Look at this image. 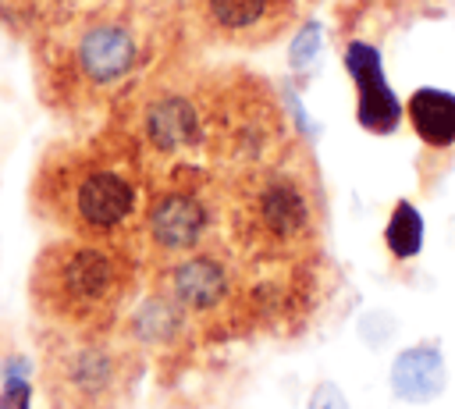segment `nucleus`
I'll list each match as a JSON object with an SVG mask.
<instances>
[{
	"instance_id": "10",
	"label": "nucleus",
	"mask_w": 455,
	"mask_h": 409,
	"mask_svg": "<svg viewBox=\"0 0 455 409\" xmlns=\"http://www.w3.org/2000/svg\"><path fill=\"white\" fill-rule=\"evenodd\" d=\"M391 388L402 402H430L444 388V359L434 341H419L391 363Z\"/></svg>"
},
{
	"instance_id": "12",
	"label": "nucleus",
	"mask_w": 455,
	"mask_h": 409,
	"mask_svg": "<svg viewBox=\"0 0 455 409\" xmlns=\"http://www.w3.org/2000/svg\"><path fill=\"white\" fill-rule=\"evenodd\" d=\"M384 242H387L391 256H398V260H409V256L419 253V242H423V221H419V213H416L412 203H405V199L395 203L391 221H387V231H384Z\"/></svg>"
},
{
	"instance_id": "13",
	"label": "nucleus",
	"mask_w": 455,
	"mask_h": 409,
	"mask_svg": "<svg viewBox=\"0 0 455 409\" xmlns=\"http://www.w3.org/2000/svg\"><path fill=\"white\" fill-rule=\"evenodd\" d=\"M57 7H64V0H0V18L11 28H25L32 36Z\"/></svg>"
},
{
	"instance_id": "9",
	"label": "nucleus",
	"mask_w": 455,
	"mask_h": 409,
	"mask_svg": "<svg viewBox=\"0 0 455 409\" xmlns=\"http://www.w3.org/2000/svg\"><path fill=\"white\" fill-rule=\"evenodd\" d=\"M345 68H348V75L359 89V107H355L359 124L366 132H377V135L395 132V124L402 117V107H398L391 85L384 82V68H380L377 50L366 46V43H352L345 50Z\"/></svg>"
},
{
	"instance_id": "4",
	"label": "nucleus",
	"mask_w": 455,
	"mask_h": 409,
	"mask_svg": "<svg viewBox=\"0 0 455 409\" xmlns=\"http://www.w3.org/2000/svg\"><path fill=\"white\" fill-rule=\"evenodd\" d=\"M146 167L132 142L100 124L85 135L50 142L28 178V210L60 235L103 238L135 249L146 210Z\"/></svg>"
},
{
	"instance_id": "11",
	"label": "nucleus",
	"mask_w": 455,
	"mask_h": 409,
	"mask_svg": "<svg viewBox=\"0 0 455 409\" xmlns=\"http://www.w3.org/2000/svg\"><path fill=\"white\" fill-rule=\"evenodd\" d=\"M409 121L416 128V135L434 146L444 149L455 142V92L444 89H416L409 100Z\"/></svg>"
},
{
	"instance_id": "17",
	"label": "nucleus",
	"mask_w": 455,
	"mask_h": 409,
	"mask_svg": "<svg viewBox=\"0 0 455 409\" xmlns=\"http://www.w3.org/2000/svg\"><path fill=\"white\" fill-rule=\"evenodd\" d=\"M156 4H167V7H178V11H181V4H185V0H156Z\"/></svg>"
},
{
	"instance_id": "6",
	"label": "nucleus",
	"mask_w": 455,
	"mask_h": 409,
	"mask_svg": "<svg viewBox=\"0 0 455 409\" xmlns=\"http://www.w3.org/2000/svg\"><path fill=\"white\" fill-rule=\"evenodd\" d=\"M146 373V345L132 327L39 334V384L50 409H128Z\"/></svg>"
},
{
	"instance_id": "15",
	"label": "nucleus",
	"mask_w": 455,
	"mask_h": 409,
	"mask_svg": "<svg viewBox=\"0 0 455 409\" xmlns=\"http://www.w3.org/2000/svg\"><path fill=\"white\" fill-rule=\"evenodd\" d=\"M0 409H28V388H25V381H7V391L0 398Z\"/></svg>"
},
{
	"instance_id": "1",
	"label": "nucleus",
	"mask_w": 455,
	"mask_h": 409,
	"mask_svg": "<svg viewBox=\"0 0 455 409\" xmlns=\"http://www.w3.org/2000/svg\"><path fill=\"white\" fill-rule=\"evenodd\" d=\"M107 124L132 142L146 178L174 167L224 178L291 139L277 89L263 75L199 60L188 39L121 92Z\"/></svg>"
},
{
	"instance_id": "18",
	"label": "nucleus",
	"mask_w": 455,
	"mask_h": 409,
	"mask_svg": "<svg viewBox=\"0 0 455 409\" xmlns=\"http://www.w3.org/2000/svg\"><path fill=\"white\" fill-rule=\"evenodd\" d=\"M64 4H71V0H64Z\"/></svg>"
},
{
	"instance_id": "14",
	"label": "nucleus",
	"mask_w": 455,
	"mask_h": 409,
	"mask_svg": "<svg viewBox=\"0 0 455 409\" xmlns=\"http://www.w3.org/2000/svg\"><path fill=\"white\" fill-rule=\"evenodd\" d=\"M309 409H348L345 405V395L334 388V384H316V391H313V398H309Z\"/></svg>"
},
{
	"instance_id": "7",
	"label": "nucleus",
	"mask_w": 455,
	"mask_h": 409,
	"mask_svg": "<svg viewBox=\"0 0 455 409\" xmlns=\"http://www.w3.org/2000/svg\"><path fill=\"white\" fill-rule=\"evenodd\" d=\"M220 235V178L199 167L149 174L146 210L135 235L142 270L171 263Z\"/></svg>"
},
{
	"instance_id": "3",
	"label": "nucleus",
	"mask_w": 455,
	"mask_h": 409,
	"mask_svg": "<svg viewBox=\"0 0 455 409\" xmlns=\"http://www.w3.org/2000/svg\"><path fill=\"white\" fill-rule=\"evenodd\" d=\"M323 228L320 171L299 135L220 178V235L256 270L323 267Z\"/></svg>"
},
{
	"instance_id": "5",
	"label": "nucleus",
	"mask_w": 455,
	"mask_h": 409,
	"mask_svg": "<svg viewBox=\"0 0 455 409\" xmlns=\"http://www.w3.org/2000/svg\"><path fill=\"white\" fill-rule=\"evenodd\" d=\"M142 285V263L132 245L60 235L50 238L28 267V302L43 327L110 331Z\"/></svg>"
},
{
	"instance_id": "8",
	"label": "nucleus",
	"mask_w": 455,
	"mask_h": 409,
	"mask_svg": "<svg viewBox=\"0 0 455 409\" xmlns=\"http://www.w3.org/2000/svg\"><path fill=\"white\" fill-rule=\"evenodd\" d=\"M299 18V0H185L181 28L199 46L256 50L281 39Z\"/></svg>"
},
{
	"instance_id": "2",
	"label": "nucleus",
	"mask_w": 455,
	"mask_h": 409,
	"mask_svg": "<svg viewBox=\"0 0 455 409\" xmlns=\"http://www.w3.org/2000/svg\"><path fill=\"white\" fill-rule=\"evenodd\" d=\"M28 39L39 100L82 124L185 43V28L181 11L156 0H71Z\"/></svg>"
},
{
	"instance_id": "16",
	"label": "nucleus",
	"mask_w": 455,
	"mask_h": 409,
	"mask_svg": "<svg viewBox=\"0 0 455 409\" xmlns=\"http://www.w3.org/2000/svg\"><path fill=\"white\" fill-rule=\"evenodd\" d=\"M313 50H316V25H309V28L302 32V43H295V53H291V60H295V64H302V60H306Z\"/></svg>"
}]
</instances>
